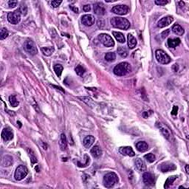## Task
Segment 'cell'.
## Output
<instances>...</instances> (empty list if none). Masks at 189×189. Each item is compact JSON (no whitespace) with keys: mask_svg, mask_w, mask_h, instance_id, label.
Masks as SVG:
<instances>
[{"mask_svg":"<svg viewBox=\"0 0 189 189\" xmlns=\"http://www.w3.org/2000/svg\"><path fill=\"white\" fill-rule=\"evenodd\" d=\"M112 25L115 28L121 30H128L130 27V23L126 18L122 17H112L111 19Z\"/></svg>","mask_w":189,"mask_h":189,"instance_id":"1","label":"cell"},{"mask_svg":"<svg viewBox=\"0 0 189 189\" xmlns=\"http://www.w3.org/2000/svg\"><path fill=\"white\" fill-rule=\"evenodd\" d=\"M103 182H104V186L105 187L110 188L118 182V177L114 172H110L105 175Z\"/></svg>","mask_w":189,"mask_h":189,"instance_id":"2","label":"cell"},{"mask_svg":"<svg viewBox=\"0 0 189 189\" xmlns=\"http://www.w3.org/2000/svg\"><path fill=\"white\" fill-rule=\"evenodd\" d=\"M131 66L127 62H122L114 68V73L117 75L123 76L131 72Z\"/></svg>","mask_w":189,"mask_h":189,"instance_id":"3","label":"cell"},{"mask_svg":"<svg viewBox=\"0 0 189 189\" xmlns=\"http://www.w3.org/2000/svg\"><path fill=\"white\" fill-rule=\"evenodd\" d=\"M155 56L157 61L162 64H169L171 61H172L169 55L166 52L162 50V49H157V50H156Z\"/></svg>","mask_w":189,"mask_h":189,"instance_id":"4","label":"cell"},{"mask_svg":"<svg viewBox=\"0 0 189 189\" xmlns=\"http://www.w3.org/2000/svg\"><path fill=\"white\" fill-rule=\"evenodd\" d=\"M28 174V169L27 168L26 166H23V165H20L19 166H18L15 172L14 177L16 180L20 181L21 180H23L27 175Z\"/></svg>","mask_w":189,"mask_h":189,"instance_id":"5","label":"cell"},{"mask_svg":"<svg viewBox=\"0 0 189 189\" xmlns=\"http://www.w3.org/2000/svg\"><path fill=\"white\" fill-rule=\"evenodd\" d=\"M7 20L10 23L13 25H17L19 23L21 20V13L19 10H16L13 12H10L7 14Z\"/></svg>","mask_w":189,"mask_h":189,"instance_id":"6","label":"cell"},{"mask_svg":"<svg viewBox=\"0 0 189 189\" xmlns=\"http://www.w3.org/2000/svg\"><path fill=\"white\" fill-rule=\"evenodd\" d=\"M98 39L100 40L104 46L106 47H113L115 45V41L108 34L102 33L98 35Z\"/></svg>","mask_w":189,"mask_h":189,"instance_id":"7","label":"cell"},{"mask_svg":"<svg viewBox=\"0 0 189 189\" xmlns=\"http://www.w3.org/2000/svg\"><path fill=\"white\" fill-rule=\"evenodd\" d=\"M157 126L158 127V129L160 130L161 133L163 134V136H164L167 140H170L172 139V132H171L170 129L167 126L165 125L164 124H162V123H157Z\"/></svg>","mask_w":189,"mask_h":189,"instance_id":"8","label":"cell"},{"mask_svg":"<svg viewBox=\"0 0 189 189\" xmlns=\"http://www.w3.org/2000/svg\"><path fill=\"white\" fill-rule=\"evenodd\" d=\"M24 49L30 55H35L37 53V48L32 40H27L24 44Z\"/></svg>","mask_w":189,"mask_h":189,"instance_id":"9","label":"cell"},{"mask_svg":"<svg viewBox=\"0 0 189 189\" xmlns=\"http://www.w3.org/2000/svg\"><path fill=\"white\" fill-rule=\"evenodd\" d=\"M129 11V8L127 5H115L112 8V12L115 13V14L123 15L127 14Z\"/></svg>","mask_w":189,"mask_h":189,"instance_id":"10","label":"cell"},{"mask_svg":"<svg viewBox=\"0 0 189 189\" xmlns=\"http://www.w3.org/2000/svg\"><path fill=\"white\" fill-rule=\"evenodd\" d=\"M106 7L101 2H98L94 5V12L98 16H103L106 13Z\"/></svg>","mask_w":189,"mask_h":189,"instance_id":"11","label":"cell"},{"mask_svg":"<svg viewBox=\"0 0 189 189\" xmlns=\"http://www.w3.org/2000/svg\"><path fill=\"white\" fill-rule=\"evenodd\" d=\"M81 22L85 26L90 27L95 23V17L91 14L83 15L81 17Z\"/></svg>","mask_w":189,"mask_h":189,"instance_id":"12","label":"cell"},{"mask_svg":"<svg viewBox=\"0 0 189 189\" xmlns=\"http://www.w3.org/2000/svg\"><path fill=\"white\" fill-rule=\"evenodd\" d=\"M143 182L147 186H152L154 183V175L150 173L146 172L143 175Z\"/></svg>","mask_w":189,"mask_h":189,"instance_id":"13","label":"cell"},{"mask_svg":"<svg viewBox=\"0 0 189 189\" xmlns=\"http://www.w3.org/2000/svg\"><path fill=\"white\" fill-rule=\"evenodd\" d=\"M177 167L174 163H169V162H166V163H163L160 166V170L161 172H172L176 170Z\"/></svg>","mask_w":189,"mask_h":189,"instance_id":"14","label":"cell"},{"mask_svg":"<svg viewBox=\"0 0 189 189\" xmlns=\"http://www.w3.org/2000/svg\"><path fill=\"white\" fill-rule=\"evenodd\" d=\"M172 21H173V17L172 16H166V17L162 18L159 21H158V24H157V26L160 27V28H163L165 27H167L172 23Z\"/></svg>","mask_w":189,"mask_h":189,"instance_id":"15","label":"cell"},{"mask_svg":"<svg viewBox=\"0 0 189 189\" xmlns=\"http://www.w3.org/2000/svg\"><path fill=\"white\" fill-rule=\"evenodd\" d=\"M119 152H120V154H122L123 155L129 156V157H134V154H135L132 148L130 146L120 147L119 148Z\"/></svg>","mask_w":189,"mask_h":189,"instance_id":"16","label":"cell"},{"mask_svg":"<svg viewBox=\"0 0 189 189\" xmlns=\"http://www.w3.org/2000/svg\"><path fill=\"white\" fill-rule=\"evenodd\" d=\"M2 137L5 141H8V140H11L13 138V134L11 129H9V128H5V129L2 130Z\"/></svg>","mask_w":189,"mask_h":189,"instance_id":"17","label":"cell"},{"mask_svg":"<svg viewBox=\"0 0 189 189\" xmlns=\"http://www.w3.org/2000/svg\"><path fill=\"white\" fill-rule=\"evenodd\" d=\"M135 166L140 172H145L146 170V166L144 161L140 158H138L135 160Z\"/></svg>","mask_w":189,"mask_h":189,"instance_id":"18","label":"cell"},{"mask_svg":"<svg viewBox=\"0 0 189 189\" xmlns=\"http://www.w3.org/2000/svg\"><path fill=\"white\" fill-rule=\"evenodd\" d=\"M136 148L140 152H145L148 149V146L146 142L140 141L136 143Z\"/></svg>","mask_w":189,"mask_h":189,"instance_id":"19","label":"cell"},{"mask_svg":"<svg viewBox=\"0 0 189 189\" xmlns=\"http://www.w3.org/2000/svg\"><path fill=\"white\" fill-rule=\"evenodd\" d=\"M128 46L130 49H133L136 47L137 45V40L133 36L132 34H128Z\"/></svg>","mask_w":189,"mask_h":189,"instance_id":"20","label":"cell"},{"mask_svg":"<svg viewBox=\"0 0 189 189\" xmlns=\"http://www.w3.org/2000/svg\"><path fill=\"white\" fill-rule=\"evenodd\" d=\"M95 142V138L93 136H87L83 140V146L86 148H90Z\"/></svg>","mask_w":189,"mask_h":189,"instance_id":"21","label":"cell"},{"mask_svg":"<svg viewBox=\"0 0 189 189\" xmlns=\"http://www.w3.org/2000/svg\"><path fill=\"white\" fill-rule=\"evenodd\" d=\"M59 146H60L61 150L64 151L67 149V138H66L65 134H61L60 137V140H59Z\"/></svg>","mask_w":189,"mask_h":189,"instance_id":"22","label":"cell"},{"mask_svg":"<svg viewBox=\"0 0 189 189\" xmlns=\"http://www.w3.org/2000/svg\"><path fill=\"white\" fill-rule=\"evenodd\" d=\"M180 44V39L178 38L175 39H169L168 40V46L171 48H175Z\"/></svg>","mask_w":189,"mask_h":189,"instance_id":"23","label":"cell"},{"mask_svg":"<svg viewBox=\"0 0 189 189\" xmlns=\"http://www.w3.org/2000/svg\"><path fill=\"white\" fill-rule=\"evenodd\" d=\"M172 31L177 35H182L185 33V30L180 25H174L172 27Z\"/></svg>","mask_w":189,"mask_h":189,"instance_id":"24","label":"cell"},{"mask_svg":"<svg viewBox=\"0 0 189 189\" xmlns=\"http://www.w3.org/2000/svg\"><path fill=\"white\" fill-rule=\"evenodd\" d=\"M90 153L94 157H98L102 154V151H101V148H100L98 146H95L91 149Z\"/></svg>","mask_w":189,"mask_h":189,"instance_id":"25","label":"cell"},{"mask_svg":"<svg viewBox=\"0 0 189 189\" xmlns=\"http://www.w3.org/2000/svg\"><path fill=\"white\" fill-rule=\"evenodd\" d=\"M112 34H113V35L115 36V38L116 39V40L118 42L120 43H124L125 42V37H124V34L122 33H120V32H115V31H113L112 32Z\"/></svg>","mask_w":189,"mask_h":189,"instance_id":"26","label":"cell"},{"mask_svg":"<svg viewBox=\"0 0 189 189\" xmlns=\"http://www.w3.org/2000/svg\"><path fill=\"white\" fill-rule=\"evenodd\" d=\"M177 176H172V177H168L166 180V182H165V188H168L173 184V182L177 180Z\"/></svg>","mask_w":189,"mask_h":189,"instance_id":"27","label":"cell"},{"mask_svg":"<svg viewBox=\"0 0 189 189\" xmlns=\"http://www.w3.org/2000/svg\"><path fill=\"white\" fill-rule=\"evenodd\" d=\"M118 53L122 58H126L128 55V50L124 47H119L118 48Z\"/></svg>","mask_w":189,"mask_h":189,"instance_id":"28","label":"cell"},{"mask_svg":"<svg viewBox=\"0 0 189 189\" xmlns=\"http://www.w3.org/2000/svg\"><path fill=\"white\" fill-rule=\"evenodd\" d=\"M41 52L43 53L44 55L46 56H49L52 55V53L54 52V49L53 47H42L41 48Z\"/></svg>","mask_w":189,"mask_h":189,"instance_id":"29","label":"cell"},{"mask_svg":"<svg viewBox=\"0 0 189 189\" xmlns=\"http://www.w3.org/2000/svg\"><path fill=\"white\" fill-rule=\"evenodd\" d=\"M9 102H10V104H11V105L13 107H16V106H18V105L19 104V101L16 99V97L13 96V95L9 97Z\"/></svg>","mask_w":189,"mask_h":189,"instance_id":"30","label":"cell"},{"mask_svg":"<svg viewBox=\"0 0 189 189\" xmlns=\"http://www.w3.org/2000/svg\"><path fill=\"white\" fill-rule=\"evenodd\" d=\"M105 59L107 61H114L116 59V55L115 53H108L105 55Z\"/></svg>","mask_w":189,"mask_h":189,"instance_id":"31","label":"cell"},{"mask_svg":"<svg viewBox=\"0 0 189 189\" xmlns=\"http://www.w3.org/2000/svg\"><path fill=\"white\" fill-rule=\"evenodd\" d=\"M8 156H7V157H5V158L3 159V160H2V166H4V167H7V166H10L11 164L13 163V159L11 158V157H10L8 159Z\"/></svg>","mask_w":189,"mask_h":189,"instance_id":"32","label":"cell"},{"mask_svg":"<svg viewBox=\"0 0 189 189\" xmlns=\"http://www.w3.org/2000/svg\"><path fill=\"white\" fill-rule=\"evenodd\" d=\"M54 71H55V74L58 77H61L62 73V71H63V67L60 64H55L54 66Z\"/></svg>","mask_w":189,"mask_h":189,"instance_id":"33","label":"cell"},{"mask_svg":"<svg viewBox=\"0 0 189 189\" xmlns=\"http://www.w3.org/2000/svg\"><path fill=\"white\" fill-rule=\"evenodd\" d=\"M75 73H77V75L79 76H82L85 73V69L83 68L82 66L78 65L75 68Z\"/></svg>","mask_w":189,"mask_h":189,"instance_id":"34","label":"cell"},{"mask_svg":"<svg viewBox=\"0 0 189 189\" xmlns=\"http://www.w3.org/2000/svg\"><path fill=\"white\" fill-rule=\"evenodd\" d=\"M144 158L148 161V163H153V162L155 160V156L153 154H152V153L146 154V155L144 156Z\"/></svg>","mask_w":189,"mask_h":189,"instance_id":"35","label":"cell"},{"mask_svg":"<svg viewBox=\"0 0 189 189\" xmlns=\"http://www.w3.org/2000/svg\"><path fill=\"white\" fill-rule=\"evenodd\" d=\"M8 35V31L6 28H2L1 29V32H0V39L3 40V39H6Z\"/></svg>","mask_w":189,"mask_h":189,"instance_id":"36","label":"cell"},{"mask_svg":"<svg viewBox=\"0 0 189 189\" xmlns=\"http://www.w3.org/2000/svg\"><path fill=\"white\" fill-rule=\"evenodd\" d=\"M18 10L20 12V13L21 15H23V16H26L27 13V7L25 5H23V4L21 5V6H20L19 8L18 9Z\"/></svg>","mask_w":189,"mask_h":189,"instance_id":"37","label":"cell"},{"mask_svg":"<svg viewBox=\"0 0 189 189\" xmlns=\"http://www.w3.org/2000/svg\"><path fill=\"white\" fill-rule=\"evenodd\" d=\"M154 2L157 5H166V4L168 3V1H166V0H156Z\"/></svg>","mask_w":189,"mask_h":189,"instance_id":"38","label":"cell"},{"mask_svg":"<svg viewBox=\"0 0 189 189\" xmlns=\"http://www.w3.org/2000/svg\"><path fill=\"white\" fill-rule=\"evenodd\" d=\"M62 1H57V0H55V1H52L51 2V5L52 7H58V6L60 5L61 4Z\"/></svg>","mask_w":189,"mask_h":189,"instance_id":"39","label":"cell"},{"mask_svg":"<svg viewBox=\"0 0 189 189\" xmlns=\"http://www.w3.org/2000/svg\"><path fill=\"white\" fill-rule=\"evenodd\" d=\"M17 4L18 2L17 1H15V0H11V1H9L8 2V5L11 7H15L17 5Z\"/></svg>","mask_w":189,"mask_h":189,"instance_id":"40","label":"cell"},{"mask_svg":"<svg viewBox=\"0 0 189 189\" xmlns=\"http://www.w3.org/2000/svg\"><path fill=\"white\" fill-rule=\"evenodd\" d=\"M169 33H170V30H166L165 31H163V32L162 33L161 35H162V37H163V39H165V38L167 37V36L169 35Z\"/></svg>","mask_w":189,"mask_h":189,"instance_id":"41","label":"cell"},{"mask_svg":"<svg viewBox=\"0 0 189 189\" xmlns=\"http://www.w3.org/2000/svg\"><path fill=\"white\" fill-rule=\"evenodd\" d=\"M152 113H153V112H152V111L144 112H143V116L145 118H147L148 117H149L151 115H152Z\"/></svg>","mask_w":189,"mask_h":189,"instance_id":"42","label":"cell"},{"mask_svg":"<svg viewBox=\"0 0 189 189\" xmlns=\"http://www.w3.org/2000/svg\"><path fill=\"white\" fill-rule=\"evenodd\" d=\"M83 10L85 12H89V11L91 10V6L89 5H84L83 7Z\"/></svg>","mask_w":189,"mask_h":189,"instance_id":"43","label":"cell"},{"mask_svg":"<svg viewBox=\"0 0 189 189\" xmlns=\"http://www.w3.org/2000/svg\"><path fill=\"white\" fill-rule=\"evenodd\" d=\"M177 112H178V107L176 106H174L173 108V110H172V115H176L177 114Z\"/></svg>","mask_w":189,"mask_h":189,"instance_id":"44","label":"cell"},{"mask_svg":"<svg viewBox=\"0 0 189 189\" xmlns=\"http://www.w3.org/2000/svg\"><path fill=\"white\" fill-rule=\"evenodd\" d=\"M69 7H70L71 10L74 11L75 13H78L79 12V10H78V7H76L75 6L70 5V6H69Z\"/></svg>","mask_w":189,"mask_h":189,"instance_id":"45","label":"cell"},{"mask_svg":"<svg viewBox=\"0 0 189 189\" xmlns=\"http://www.w3.org/2000/svg\"><path fill=\"white\" fill-rule=\"evenodd\" d=\"M31 157V163H35L36 162H37V160H36V158H35L33 155H31V157Z\"/></svg>","mask_w":189,"mask_h":189,"instance_id":"46","label":"cell"},{"mask_svg":"<svg viewBox=\"0 0 189 189\" xmlns=\"http://www.w3.org/2000/svg\"><path fill=\"white\" fill-rule=\"evenodd\" d=\"M172 68H173V69L175 71V72H177V71H178V69H179L178 64H174V66H173V67H172Z\"/></svg>","mask_w":189,"mask_h":189,"instance_id":"47","label":"cell"},{"mask_svg":"<svg viewBox=\"0 0 189 189\" xmlns=\"http://www.w3.org/2000/svg\"><path fill=\"white\" fill-rule=\"evenodd\" d=\"M186 173L188 174L189 173V171H188V165H186Z\"/></svg>","mask_w":189,"mask_h":189,"instance_id":"48","label":"cell"}]
</instances>
